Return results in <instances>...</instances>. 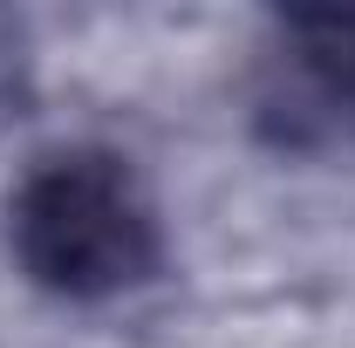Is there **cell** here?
<instances>
[{
    "label": "cell",
    "mask_w": 355,
    "mask_h": 348,
    "mask_svg": "<svg viewBox=\"0 0 355 348\" xmlns=\"http://www.w3.org/2000/svg\"><path fill=\"white\" fill-rule=\"evenodd\" d=\"M7 253L55 301H116L164 266V218L123 150H42L7 191Z\"/></svg>",
    "instance_id": "6da1fadb"
},
{
    "label": "cell",
    "mask_w": 355,
    "mask_h": 348,
    "mask_svg": "<svg viewBox=\"0 0 355 348\" xmlns=\"http://www.w3.org/2000/svg\"><path fill=\"white\" fill-rule=\"evenodd\" d=\"M253 103L280 143L355 137V7H294L266 28Z\"/></svg>",
    "instance_id": "7a4b0ae2"
}]
</instances>
